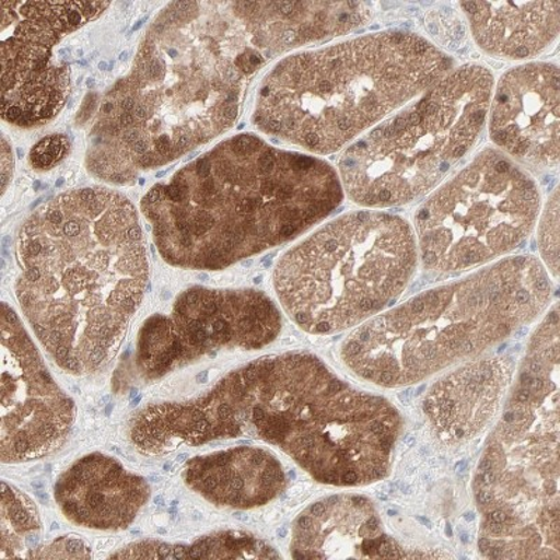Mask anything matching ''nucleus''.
I'll return each instance as SVG.
<instances>
[{
    "mask_svg": "<svg viewBox=\"0 0 560 560\" xmlns=\"http://www.w3.org/2000/svg\"><path fill=\"white\" fill-rule=\"evenodd\" d=\"M13 154L12 149L9 148V144L7 142V139L3 138L2 140V188L3 191L7 189L8 179L10 177V174L8 173L9 170L12 172L13 166Z\"/></svg>",
    "mask_w": 560,
    "mask_h": 560,
    "instance_id": "23",
    "label": "nucleus"
},
{
    "mask_svg": "<svg viewBox=\"0 0 560 560\" xmlns=\"http://www.w3.org/2000/svg\"><path fill=\"white\" fill-rule=\"evenodd\" d=\"M70 142L63 135H52L35 144L32 150V164L35 168L48 170L61 162L69 153Z\"/></svg>",
    "mask_w": 560,
    "mask_h": 560,
    "instance_id": "22",
    "label": "nucleus"
},
{
    "mask_svg": "<svg viewBox=\"0 0 560 560\" xmlns=\"http://www.w3.org/2000/svg\"><path fill=\"white\" fill-rule=\"evenodd\" d=\"M149 498L147 479L102 453L78 459L55 485V500L63 516L100 532L127 529Z\"/></svg>",
    "mask_w": 560,
    "mask_h": 560,
    "instance_id": "13",
    "label": "nucleus"
},
{
    "mask_svg": "<svg viewBox=\"0 0 560 560\" xmlns=\"http://www.w3.org/2000/svg\"><path fill=\"white\" fill-rule=\"evenodd\" d=\"M418 264L407 220L362 210L332 220L280 258V306L310 334L343 331L392 306Z\"/></svg>",
    "mask_w": 560,
    "mask_h": 560,
    "instance_id": "6",
    "label": "nucleus"
},
{
    "mask_svg": "<svg viewBox=\"0 0 560 560\" xmlns=\"http://www.w3.org/2000/svg\"><path fill=\"white\" fill-rule=\"evenodd\" d=\"M282 329L279 308L253 289L185 290L172 314H156L140 328L137 368L156 380L223 349H262Z\"/></svg>",
    "mask_w": 560,
    "mask_h": 560,
    "instance_id": "9",
    "label": "nucleus"
},
{
    "mask_svg": "<svg viewBox=\"0 0 560 560\" xmlns=\"http://www.w3.org/2000/svg\"><path fill=\"white\" fill-rule=\"evenodd\" d=\"M184 481L217 506L244 510L277 498L287 485V475L272 453L245 446L189 459Z\"/></svg>",
    "mask_w": 560,
    "mask_h": 560,
    "instance_id": "15",
    "label": "nucleus"
},
{
    "mask_svg": "<svg viewBox=\"0 0 560 560\" xmlns=\"http://www.w3.org/2000/svg\"><path fill=\"white\" fill-rule=\"evenodd\" d=\"M503 360H483L434 385L424 401L439 436L462 442L483 428L510 378Z\"/></svg>",
    "mask_w": 560,
    "mask_h": 560,
    "instance_id": "17",
    "label": "nucleus"
},
{
    "mask_svg": "<svg viewBox=\"0 0 560 560\" xmlns=\"http://www.w3.org/2000/svg\"><path fill=\"white\" fill-rule=\"evenodd\" d=\"M2 354L0 455L4 464L33 462L63 446L77 405L55 382L8 303L2 304Z\"/></svg>",
    "mask_w": 560,
    "mask_h": 560,
    "instance_id": "10",
    "label": "nucleus"
},
{
    "mask_svg": "<svg viewBox=\"0 0 560 560\" xmlns=\"http://www.w3.org/2000/svg\"><path fill=\"white\" fill-rule=\"evenodd\" d=\"M114 559H269L279 558L268 544L242 532H219L192 544L139 541L113 553Z\"/></svg>",
    "mask_w": 560,
    "mask_h": 560,
    "instance_id": "18",
    "label": "nucleus"
},
{
    "mask_svg": "<svg viewBox=\"0 0 560 560\" xmlns=\"http://www.w3.org/2000/svg\"><path fill=\"white\" fill-rule=\"evenodd\" d=\"M342 201L324 160L240 133L154 185L142 212L164 261L220 271L292 242Z\"/></svg>",
    "mask_w": 560,
    "mask_h": 560,
    "instance_id": "3",
    "label": "nucleus"
},
{
    "mask_svg": "<svg viewBox=\"0 0 560 560\" xmlns=\"http://www.w3.org/2000/svg\"><path fill=\"white\" fill-rule=\"evenodd\" d=\"M539 252L553 278L559 275V194L553 191L538 229Z\"/></svg>",
    "mask_w": 560,
    "mask_h": 560,
    "instance_id": "20",
    "label": "nucleus"
},
{
    "mask_svg": "<svg viewBox=\"0 0 560 560\" xmlns=\"http://www.w3.org/2000/svg\"><path fill=\"white\" fill-rule=\"evenodd\" d=\"M233 2H173L140 39L90 132L89 172L133 183L229 131L248 80L267 62Z\"/></svg>",
    "mask_w": 560,
    "mask_h": 560,
    "instance_id": "1",
    "label": "nucleus"
},
{
    "mask_svg": "<svg viewBox=\"0 0 560 560\" xmlns=\"http://www.w3.org/2000/svg\"><path fill=\"white\" fill-rule=\"evenodd\" d=\"M539 208L534 179L506 154L483 150L419 208L418 253L432 271L478 267L517 248Z\"/></svg>",
    "mask_w": 560,
    "mask_h": 560,
    "instance_id": "8",
    "label": "nucleus"
},
{
    "mask_svg": "<svg viewBox=\"0 0 560 560\" xmlns=\"http://www.w3.org/2000/svg\"><path fill=\"white\" fill-rule=\"evenodd\" d=\"M475 42L494 58L522 61L547 51L559 37L560 2L459 3Z\"/></svg>",
    "mask_w": 560,
    "mask_h": 560,
    "instance_id": "16",
    "label": "nucleus"
},
{
    "mask_svg": "<svg viewBox=\"0 0 560 560\" xmlns=\"http://www.w3.org/2000/svg\"><path fill=\"white\" fill-rule=\"evenodd\" d=\"M413 442H415V440L412 439V436H409V438L407 439V443H408V444H412Z\"/></svg>",
    "mask_w": 560,
    "mask_h": 560,
    "instance_id": "24",
    "label": "nucleus"
},
{
    "mask_svg": "<svg viewBox=\"0 0 560 560\" xmlns=\"http://www.w3.org/2000/svg\"><path fill=\"white\" fill-rule=\"evenodd\" d=\"M551 298V280L537 258L502 259L370 319L343 342L342 359L382 387L419 383L523 329Z\"/></svg>",
    "mask_w": 560,
    "mask_h": 560,
    "instance_id": "5",
    "label": "nucleus"
},
{
    "mask_svg": "<svg viewBox=\"0 0 560 560\" xmlns=\"http://www.w3.org/2000/svg\"><path fill=\"white\" fill-rule=\"evenodd\" d=\"M42 520L26 493L7 481L2 482L0 513V559H32L38 548Z\"/></svg>",
    "mask_w": 560,
    "mask_h": 560,
    "instance_id": "19",
    "label": "nucleus"
},
{
    "mask_svg": "<svg viewBox=\"0 0 560 560\" xmlns=\"http://www.w3.org/2000/svg\"><path fill=\"white\" fill-rule=\"evenodd\" d=\"M16 253V298L38 342L63 372H97L147 290L137 209L107 188L63 192L24 222Z\"/></svg>",
    "mask_w": 560,
    "mask_h": 560,
    "instance_id": "2",
    "label": "nucleus"
},
{
    "mask_svg": "<svg viewBox=\"0 0 560 560\" xmlns=\"http://www.w3.org/2000/svg\"><path fill=\"white\" fill-rule=\"evenodd\" d=\"M492 94L487 68L455 69L347 149L339 160L343 191L366 208L422 197L477 142Z\"/></svg>",
    "mask_w": 560,
    "mask_h": 560,
    "instance_id": "7",
    "label": "nucleus"
},
{
    "mask_svg": "<svg viewBox=\"0 0 560 560\" xmlns=\"http://www.w3.org/2000/svg\"><path fill=\"white\" fill-rule=\"evenodd\" d=\"M108 7V2H0L2 94L69 93V65L55 62L54 49L65 35L97 19Z\"/></svg>",
    "mask_w": 560,
    "mask_h": 560,
    "instance_id": "11",
    "label": "nucleus"
},
{
    "mask_svg": "<svg viewBox=\"0 0 560 560\" xmlns=\"http://www.w3.org/2000/svg\"><path fill=\"white\" fill-rule=\"evenodd\" d=\"M255 47L265 57L339 37L364 26L370 9L353 2H233Z\"/></svg>",
    "mask_w": 560,
    "mask_h": 560,
    "instance_id": "14",
    "label": "nucleus"
},
{
    "mask_svg": "<svg viewBox=\"0 0 560 560\" xmlns=\"http://www.w3.org/2000/svg\"><path fill=\"white\" fill-rule=\"evenodd\" d=\"M92 552L86 544L78 537H61L51 544L38 547L32 559H90Z\"/></svg>",
    "mask_w": 560,
    "mask_h": 560,
    "instance_id": "21",
    "label": "nucleus"
},
{
    "mask_svg": "<svg viewBox=\"0 0 560 560\" xmlns=\"http://www.w3.org/2000/svg\"><path fill=\"white\" fill-rule=\"evenodd\" d=\"M557 65L534 62L509 70L489 105V133L504 152L537 168L559 163Z\"/></svg>",
    "mask_w": 560,
    "mask_h": 560,
    "instance_id": "12",
    "label": "nucleus"
},
{
    "mask_svg": "<svg viewBox=\"0 0 560 560\" xmlns=\"http://www.w3.org/2000/svg\"><path fill=\"white\" fill-rule=\"evenodd\" d=\"M452 58L409 32H380L282 59L259 88L253 121L331 154L447 77Z\"/></svg>",
    "mask_w": 560,
    "mask_h": 560,
    "instance_id": "4",
    "label": "nucleus"
}]
</instances>
